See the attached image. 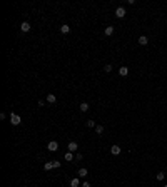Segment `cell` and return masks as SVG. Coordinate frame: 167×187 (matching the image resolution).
I'll return each mask as SVG.
<instances>
[{
	"label": "cell",
	"mask_w": 167,
	"mask_h": 187,
	"mask_svg": "<svg viewBox=\"0 0 167 187\" xmlns=\"http://www.w3.org/2000/svg\"><path fill=\"white\" fill-rule=\"evenodd\" d=\"M115 17H117V18H124V17H125V8H124V7H117Z\"/></svg>",
	"instance_id": "obj_1"
},
{
	"label": "cell",
	"mask_w": 167,
	"mask_h": 187,
	"mask_svg": "<svg viewBox=\"0 0 167 187\" xmlns=\"http://www.w3.org/2000/svg\"><path fill=\"white\" fill-rule=\"evenodd\" d=\"M47 149H49L50 152H55L57 149H59V144H57V140H50L49 145H47Z\"/></svg>",
	"instance_id": "obj_2"
},
{
	"label": "cell",
	"mask_w": 167,
	"mask_h": 187,
	"mask_svg": "<svg viewBox=\"0 0 167 187\" xmlns=\"http://www.w3.org/2000/svg\"><path fill=\"white\" fill-rule=\"evenodd\" d=\"M10 122H12V125H18V124H20V117L17 115V114H12L10 115Z\"/></svg>",
	"instance_id": "obj_3"
},
{
	"label": "cell",
	"mask_w": 167,
	"mask_h": 187,
	"mask_svg": "<svg viewBox=\"0 0 167 187\" xmlns=\"http://www.w3.org/2000/svg\"><path fill=\"white\" fill-rule=\"evenodd\" d=\"M67 147H69V152H77V147H79V145H77V142H74V140H72V142H69V145H67Z\"/></svg>",
	"instance_id": "obj_4"
},
{
	"label": "cell",
	"mask_w": 167,
	"mask_h": 187,
	"mask_svg": "<svg viewBox=\"0 0 167 187\" xmlns=\"http://www.w3.org/2000/svg\"><path fill=\"white\" fill-rule=\"evenodd\" d=\"M120 150H122V149L119 147V145H112V147H110L112 155H119V154H120Z\"/></svg>",
	"instance_id": "obj_5"
},
{
	"label": "cell",
	"mask_w": 167,
	"mask_h": 187,
	"mask_svg": "<svg viewBox=\"0 0 167 187\" xmlns=\"http://www.w3.org/2000/svg\"><path fill=\"white\" fill-rule=\"evenodd\" d=\"M20 30H22V32H28V30H30V23L28 22H22L20 23Z\"/></svg>",
	"instance_id": "obj_6"
},
{
	"label": "cell",
	"mask_w": 167,
	"mask_h": 187,
	"mask_svg": "<svg viewBox=\"0 0 167 187\" xmlns=\"http://www.w3.org/2000/svg\"><path fill=\"white\" fill-rule=\"evenodd\" d=\"M77 176H79V177H87V176H89V172H87V169H85V167H82V169H79Z\"/></svg>",
	"instance_id": "obj_7"
},
{
	"label": "cell",
	"mask_w": 167,
	"mask_h": 187,
	"mask_svg": "<svg viewBox=\"0 0 167 187\" xmlns=\"http://www.w3.org/2000/svg\"><path fill=\"white\" fill-rule=\"evenodd\" d=\"M47 102H49V104H55V102H57V97L54 95V94H49V95H47Z\"/></svg>",
	"instance_id": "obj_8"
},
{
	"label": "cell",
	"mask_w": 167,
	"mask_h": 187,
	"mask_svg": "<svg viewBox=\"0 0 167 187\" xmlns=\"http://www.w3.org/2000/svg\"><path fill=\"white\" fill-rule=\"evenodd\" d=\"M137 42H139L140 45H147V42H149V39H147V37H145V35H140V37H139V40H137Z\"/></svg>",
	"instance_id": "obj_9"
},
{
	"label": "cell",
	"mask_w": 167,
	"mask_h": 187,
	"mask_svg": "<svg viewBox=\"0 0 167 187\" xmlns=\"http://www.w3.org/2000/svg\"><path fill=\"white\" fill-rule=\"evenodd\" d=\"M104 33H105L107 37H110L112 33H114V27H112V25H109V27H105V30H104Z\"/></svg>",
	"instance_id": "obj_10"
},
{
	"label": "cell",
	"mask_w": 167,
	"mask_h": 187,
	"mask_svg": "<svg viewBox=\"0 0 167 187\" xmlns=\"http://www.w3.org/2000/svg\"><path fill=\"white\" fill-rule=\"evenodd\" d=\"M119 74H120L122 77H125V75L129 74V69H127V67H120V69H119Z\"/></svg>",
	"instance_id": "obj_11"
},
{
	"label": "cell",
	"mask_w": 167,
	"mask_h": 187,
	"mask_svg": "<svg viewBox=\"0 0 167 187\" xmlns=\"http://www.w3.org/2000/svg\"><path fill=\"white\" fill-rule=\"evenodd\" d=\"M79 109L82 110V112H87V110H89V104H87V102H82V104L79 105Z\"/></svg>",
	"instance_id": "obj_12"
},
{
	"label": "cell",
	"mask_w": 167,
	"mask_h": 187,
	"mask_svg": "<svg viewBox=\"0 0 167 187\" xmlns=\"http://www.w3.org/2000/svg\"><path fill=\"white\" fill-rule=\"evenodd\" d=\"M64 159L69 160V162H72V160H74V152H67V154L64 155Z\"/></svg>",
	"instance_id": "obj_13"
},
{
	"label": "cell",
	"mask_w": 167,
	"mask_h": 187,
	"mask_svg": "<svg viewBox=\"0 0 167 187\" xmlns=\"http://www.w3.org/2000/svg\"><path fill=\"white\" fill-rule=\"evenodd\" d=\"M70 186H72V187H79V186H80V181H79V177H75V179H72V181H70Z\"/></svg>",
	"instance_id": "obj_14"
},
{
	"label": "cell",
	"mask_w": 167,
	"mask_h": 187,
	"mask_svg": "<svg viewBox=\"0 0 167 187\" xmlns=\"http://www.w3.org/2000/svg\"><path fill=\"white\" fill-rule=\"evenodd\" d=\"M60 32H62V33H69V32H70V27L64 23V25H62V27H60Z\"/></svg>",
	"instance_id": "obj_15"
},
{
	"label": "cell",
	"mask_w": 167,
	"mask_h": 187,
	"mask_svg": "<svg viewBox=\"0 0 167 187\" xmlns=\"http://www.w3.org/2000/svg\"><path fill=\"white\" fill-rule=\"evenodd\" d=\"M44 169H45V171H52V169H54V164H52V162H45Z\"/></svg>",
	"instance_id": "obj_16"
},
{
	"label": "cell",
	"mask_w": 167,
	"mask_h": 187,
	"mask_svg": "<svg viewBox=\"0 0 167 187\" xmlns=\"http://www.w3.org/2000/svg\"><path fill=\"white\" fill-rule=\"evenodd\" d=\"M95 132L102 134V132H104V125H95Z\"/></svg>",
	"instance_id": "obj_17"
},
{
	"label": "cell",
	"mask_w": 167,
	"mask_h": 187,
	"mask_svg": "<svg viewBox=\"0 0 167 187\" xmlns=\"http://www.w3.org/2000/svg\"><path fill=\"white\" fill-rule=\"evenodd\" d=\"M85 125L92 129V127H95V122H94V120H87V122H85Z\"/></svg>",
	"instance_id": "obj_18"
},
{
	"label": "cell",
	"mask_w": 167,
	"mask_h": 187,
	"mask_svg": "<svg viewBox=\"0 0 167 187\" xmlns=\"http://www.w3.org/2000/svg\"><path fill=\"white\" fill-rule=\"evenodd\" d=\"M164 177H166V174H164V172H159V174H157V181H164Z\"/></svg>",
	"instance_id": "obj_19"
},
{
	"label": "cell",
	"mask_w": 167,
	"mask_h": 187,
	"mask_svg": "<svg viewBox=\"0 0 167 187\" xmlns=\"http://www.w3.org/2000/svg\"><path fill=\"white\" fill-rule=\"evenodd\" d=\"M52 164H54V169H59V167H60V162H59V160H54Z\"/></svg>",
	"instance_id": "obj_20"
},
{
	"label": "cell",
	"mask_w": 167,
	"mask_h": 187,
	"mask_svg": "<svg viewBox=\"0 0 167 187\" xmlns=\"http://www.w3.org/2000/svg\"><path fill=\"white\" fill-rule=\"evenodd\" d=\"M104 70H105V72H110V70H112V65H110V64H107V65L104 67Z\"/></svg>",
	"instance_id": "obj_21"
},
{
	"label": "cell",
	"mask_w": 167,
	"mask_h": 187,
	"mask_svg": "<svg viewBox=\"0 0 167 187\" xmlns=\"http://www.w3.org/2000/svg\"><path fill=\"white\" fill-rule=\"evenodd\" d=\"M84 159V155L82 154H79V152H77V155H75V160H82Z\"/></svg>",
	"instance_id": "obj_22"
},
{
	"label": "cell",
	"mask_w": 167,
	"mask_h": 187,
	"mask_svg": "<svg viewBox=\"0 0 167 187\" xmlns=\"http://www.w3.org/2000/svg\"><path fill=\"white\" fill-rule=\"evenodd\" d=\"M37 104H39V107H44V105H45V102H44V100H39Z\"/></svg>",
	"instance_id": "obj_23"
},
{
	"label": "cell",
	"mask_w": 167,
	"mask_h": 187,
	"mask_svg": "<svg viewBox=\"0 0 167 187\" xmlns=\"http://www.w3.org/2000/svg\"><path fill=\"white\" fill-rule=\"evenodd\" d=\"M82 187H90V184H89V182H87V181H85V182H84V184H82Z\"/></svg>",
	"instance_id": "obj_24"
},
{
	"label": "cell",
	"mask_w": 167,
	"mask_h": 187,
	"mask_svg": "<svg viewBox=\"0 0 167 187\" xmlns=\"http://www.w3.org/2000/svg\"><path fill=\"white\" fill-rule=\"evenodd\" d=\"M164 187H167V186H164Z\"/></svg>",
	"instance_id": "obj_25"
}]
</instances>
